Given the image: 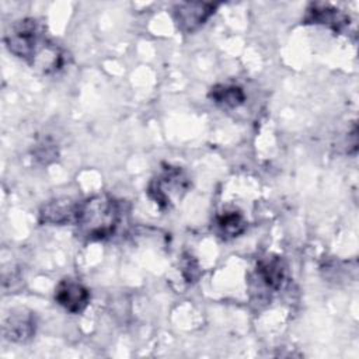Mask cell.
<instances>
[{
    "mask_svg": "<svg viewBox=\"0 0 359 359\" xmlns=\"http://www.w3.org/2000/svg\"><path fill=\"white\" fill-rule=\"evenodd\" d=\"M4 41L14 56L45 74L59 72L66 63L65 50L48 36L45 25L36 18L15 21Z\"/></svg>",
    "mask_w": 359,
    "mask_h": 359,
    "instance_id": "6da1fadb",
    "label": "cell"
},
{
    "mask_svg": "<svg viewBox=\"0 0 359 359\" xmlns=\"http://www.w3.org/2000/svg\"><path fill=\"white\" fill-rule=\"evenodd\" d=\"M121 222L119 203L108 195H94L77 205L74 224L88 241L107 240L115 234Z\"/></svg>",
    "mask_w": 359,
    "mask_h": 359,
    "instance_id": "7a4b0ae2",
    "label": "cell"
},
{
    "mask_svg": "<svg viewBox=\"0 0 359 359\" xmlns=\"http://www.w3.org/2000/svg\"><path fill=\"white\" fill-rule=\"evenodd\" d=\"M191 180L180 167L164 165V168L150 181L149 196L161 209H170L178 203L189 191Z\"/></svg>",
    "mask_w": 359,
    "mask_h": 359,
    "instance_id": "3957f363",
    "label": "cell"
},
{
    "mask_svg": "<svg viewBox=\"0 0 359 359\" xmlns=\"http://www.w3.org/2000/svg\"><path fill=\"white\" fill-rule=\"evenodd\" d=\"M217 4L206 1H185L174 7V21L180 31L192 34L199 29L216 11Z\"/></svg>",
    "mask_w": 359,
    "mask_h": 359,
    "instance_id": "277c9868",
    "label": "cell"
},
{
    "mask_svg": "<svg viewBox=\"0 0 359 359\" xmlns=\"http://www.w3.org/2000/svg\"><path fill=\"white\" fill-rule=\"evenodd\" d=\"M55 300L66 311L79 314L90 303V292L76 279H62L55 289Z\"/></svg>",
    "mask_w": 359,
    "mask_h": 359,
    "instance_id": "5b68a950",
    "label": "cell"
},
{
    "mask_svg": "<svg viewBox=\"0 0 359 359\" xmlns=\"http://www.w3.org/2000/svg\"><path fill=\"white\" fill-rule=\"evenodd\" d=\"M36 330V320L34 313L27 310L13 311L3 323V335L11 342L29 341Z\"/></svg>",
    "mask_w": 359,
    "mask_h": 359,
    "instance_id": "8992f818",
    "label": "cell"
},
{
    "mask_svg": "<svg viewBox=\"0 0 359 359\" xmlns=\"http://www.w3.org/2000/svg\"><path fill=\"white\" fill-rule=\"evenodd\" d=\"M304 24L324 25L335 32L344 31L349 25V15L330 4H311L303 18Z\"/></svg>",
    "mask_w": 359,
    "mask_h": 359,
    "instance_id": "52a82bcc",
    "label": "cell"
},
{
    "mask_svg": "<svg viewBox=\"0 0 359 359\" xmlns=\"http://www.w3.org/2000/svg\"><path fill=\"white\" fill-rule=\"evenodd\" d=\"M257 278L266 287L273 292L279 290L286 280V264L280 257L272 255L261 258L257 264Z\"/></svg>",
    "mask_w": 359,
    "mask_h": 359,
    "instance_id": "ba28073f",
    "label": "cell"
},
{
    "mask_svg": "<svg viewBox=\"0 0 359 359\" xmlns=\"http://www.w3.org/2000/svg\"><path fill=\"white\" fill-rule=\"evenodd\" d=\"M77 205L69 198H59L45 203L39 212V222L43 224H67L74 223Z\"/></svg>",
    "mask_w": 359,
    "mask_h": 359,
    "instance_id": "9c48e42d",
    "label": "cell"
},
{
    "mask_svg": "<svg viewBox=\"0 0 359 359\" xmlns=\"http://www.w3.org/2000/svg\"><path fill=\"white\" fill-rule=\"evenodd\" d=\"M209 98L222 108H237L245 101V93L236 84H216L209 91Z\"/></svg>",
    "mask_w": 359,
    "mask_h": 359,
    "instance_id": "30bf717a",
    "label": "cell"
},
{
    "mask_svg": "<svg viewBox=\"0 0 359 359\" xmlns=\"http://www.w3.org/2000/svg\"><path fill=\"white\" fill-rule=\"evenodd\" d=\"M215 226L217 233L224 238H234L247 230L244 216L237 210H226L216 216Z\"/></svg>",
    "mask_w": 359,
    "mask_h": 359,
    "instance_id": "8fae6325",
    "label": "cell"
},
{
    "mask_svg": "<svg viewBox=\"0 0 359 359\" xmlns=\"http://www.w3.org/2000/svg\"><path fill=\"white\" fill-rule=\"evenodd\" d=\"M181 273L188 283H194L201 276L198 261L191 254H184L181 259Z\"/></svg>",
    "mask_w": 359,
    "mask_h": 359,
    "instance_id": "7c38bea8",
    "label": "cell"
},
{
    "mask_svg": "<svg viewBox=\"0 0 359 359\" xmlns=\"http://www.w3.org/2000/svg\"><path fill=\"white\" fill-rule=\"evenodd\" d=\"M35 156H36V158H39V160H42V161L46 163L49 158H55V157L57 156V151H56V149H55L53 144L45 143V149H43V144L41 143V144H38V149H36Z\"/></svg>",
    "mask_w": 359,
    "mask_h": 359,
    "instance_id": "4fadbf2b",
    "label": "cell"
}]
</instances>
